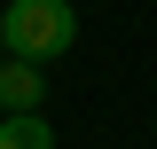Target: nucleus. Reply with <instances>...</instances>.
I'll return each mask as SVG.
<instances>
[{"label":"nucleus","mask_w":157,"mask_h":149,"mask_svg":"<svg viewBox=\"0 0 157 149\" xmlns=\"http://www.w3.org/2000/svg\"><path fill=\"white\" fill-rule=\"evenodd\" d=\"M71 39H78V8L71 0H8L0 8V47L16 63H47L55 55H71Z\"/></svg>","instance_id":"1"},{"label":"nucleus","mask_w":157,"mask_h":149,"mask_svg":"<svg viewBox=\"0 0 157 149\" xmlns=\"http://www.w3.org/2000/svg\"><path fill=\"white\" fill-rule=\"evenodd\" d=\"M0 110H39V63L0 55Z\"/></svg>","instance_id":"2"},{"label":"nucleus","mask_w":157,"mask_h":149,"mask_svg":"<svg viewBox=\"0 0 157 149\" xmlns=\"http://www.w3.org/2000/svg\"><path fill=\"white\" fill-rule=\"evenodd\" d=\"M0 149H55V126L39 110H8L0 118Z\"/></svg>","instance_id":"3"},{"label":"nucleus","mask_w":157,"mask_h":149,"mask_svg":"<svg viewBox=\"0 0 157 149\" xmlns=\"http://www.w3.org/2000/svg\"><path fill=\"white\" fill-rule=\"evenodd\" d=\"M0 55H8V47H0Z\"/></svg>","instance_id":"4"}]
</instances>
